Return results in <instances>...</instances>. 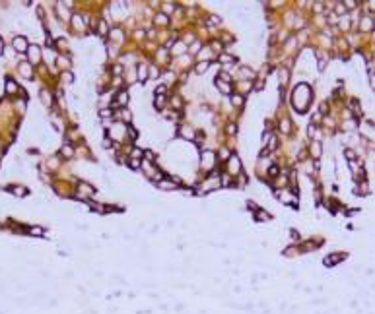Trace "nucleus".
I'll return each instance as SVG.
<instances>
[{"mask_svg": "<svg viewBox=\"0 0 375 314\" xmlns=\"http://www.w3.org/2000/svg\"><path fill=\"white\" fill-rule=\"evenodd\" d=\"M309 99H311V89H309V85L301 84V85H298V87L294 89V105H295V109H298L299 113H303V111L307 109Z\"/></svg>", "mask_w": 375, "mask_h": 314, "instance_id": "obj_1", "label": "nucleus"}, {"mask_svg": "<svg viewBox=\"0 0 375 314\" xmlns=\"http://www.w3.org/2000/svg\"><path fill=\"white\" fill-rule=\"evenodd\" d=\"M346 258V254H334V256H328V258H325L323 260V264L327 268H331V266H334V264H338V262H342V260Z\"/></svg>", "mask_w": 375, "mask_h": 314, "instance_id": "obj_2", "label": "nucleus"}, {"mask_svg": "<svg viewBox=\"0 0 375 314\" xmlns=\"http://www.w3.org/2000/svg\"><path fill=\"white\" fill-rule=\"evenodd\" d=\"M212 159H216V155L212 151H204L202 153V167H210L212 165Z\"/></svg>", "mask_w": 375, "mask_h": 314, "instance_id": "obj_3", "label": "nucleus"}, {"mask_svg": "<svg viewBox=\"0 0 375 314\" xmlns=\"http://www.w3.org/2000/svg\"><path fill=\"white\" fill-rule=\"evenodd\" d=\"M14 47L18 49V51H26V49H27L26 39H23V37H16V39H14Z\"/></svg>", "mask_w": 375, "mask_h": 314, "instance_id": "obj_4", "label": "nucleus"}, {"mask_svg": "<svg viewBox=\"0 0 375 314\" xmlns=\"http://www.w3.org/2000/svg\"><path fill=\"white\" fill-rule=\"evenodd\" d=\"M216 85L220 87V91H222V93H229V91H231V85H228L225 81H222V80H218V81H216Z\"/></svg>", "mask_w": 375, "mask_h": 314, "instance_id": "obj_5", "label": "nucleus"}, {"mask_svg": "<svg viewBox=\"0 0 375 314\" xmlns=\"http://www.w3.org/2000/svg\"><path fill=\"white\" fill-rule=\"evenodd\" d=\"M117 103L119 105H126V103H129V93L126 91H121L117 95Z\"/></svg>", "mask_w": 375, "mask_h": 314, "instance_id": "obj_6", "label": "nucleus"}, {"mask_svg": "<svg viewBox=\"0 0 375 314\" xmlns=\"http://www.w3.org/2000/svg\"><path fill=\"white\" fill-rule=\"evenodd\" d=\"M20 72H22V74H23V76H26V78H31V66L23 62L22 66H20Z\"/></svg>", "mask_w": 375, "mask_h": 314, "instance_id": "obj_7", "label": "nucleus"}, {"mask_svg": "<svg viewBox=\"0 0 375 314\" xmlns=\"http://www.w3.org/2000/svg\"><path fill=\"white\" fill-rule=\"evenodd\" d=\"M255 217H257V221H268L270 219V215L266 212H262V209H259V212L255 213Z\"/></svg>", "mask_w": 375, "mask_h": 314, "instance_id": "obj_8", "label": "nucleus"}, {"mask_svg": "<svg viewBox=\"0 0 375 314\" xmlns=\"http://www.w3.org/2000/svg\"><path fill=\"white\" fill-rule=\"evenodd\" d=\"M206 68H208V62H206V60H204V62H200V64H196V68H195V72H196V74H204V72H206Z\"/></svg>", "mask_w": 375, "mask_h": 314, "instance_id": "obj_9", "label": "nucleus"}, {"mask_svg": "<svg viewBox=\"0 0 375 314\" xmlns=\"http://www.w3.org/2000/svg\"><path fill=\"white\" fill-rule=\"evenodd\" d=\"M16 89H18V85H16L12 80H8V81H6V91H8V93H14Z\"/></svg>", "mask_w": 375, "mask_h": 314, "instance_id": "obj_10", "label": "nucleus"}, {"mask_svg": "<svg viewBox=\"0 0 375 314\" xmlns=\"http://www.w3.org/2000/svg\"><path fill=\"white\" fill-rule=\"evenodd\" d=\"M138 76H140V78H138L140 81L146 80V66H138Z\"/></svg>", "mask_w": 375, "mask_h": 314, "instance_id": "obj_11", "label": "nucleus"}, {"mask_svg": "<svg viewBox=\"0 0 375 314\" xmlns=\"http://www.w3.org/2000/svg\"><path fill=\"white\" fill-rule=\"evenodd\" d=\"M111 37H113L115 41H119V39H122V31H119V29H113L111 31Z\"/></svg>", "mask_w": 375, "mask_h": 314, "instance_id": "obj_12", "label": "nucleus"}, {"mask_svg": "<svg viewBox=\"0 0 375 314\" xmlns=\"http://www.w3.org/2000/svg\"><path fill=\"white\" fill-rule=\"evenodd\" d=\"M159 186H162V188H175V182H167V180H159Z\"/></svg>", "mask_w": 375, "mask_h": 314, "instance_id": "obj_13", "label": "nucleus"}, {"mask_svg": "<svg viewBox=\"0 0 375 314\" xmlns=\"http://www.w3.org/2000/svg\"><path fill=\"white\" fill-rule=\"evenodd\" d=\"M26 192H27V190L23 188V186H16L14 188V194H18V196H26Z\"/></svg>", "mask_w": 375, "mask_h": 314, "instance_id": "obj_14", "label": "nucleus"}, {"mask_svg": "<svg viewBox=\"0 0 375 314\" xmlns=\"http://www.w3.org/2000/svg\"><path fill=\"white\" fill-rule=\"evenodd\" d=\"M41 97H43V101H45V105H51V95H49L47 91H41Z\"/></svg>", "mask_w": 375, "mask_h": 314, "instance_id": "obj_15", "label": "nucleus"}, {"mask_svg": "<svg viewBox=\"0 0 375 314\" xmlns=\"http://www.w3.org/2000/svg\"><path fill=\"white\" fill-rule=\"evenodd\" d=\"M62 155L72 157V155H74V150H72V147H68V146H66V147H62Z\"/></svg>", "mask_w": 375, "mask_h": 314, "instance_id": "obj_16", "label": "nucleus"}, {"mask_svg": "<svg viewBox=\"0 0 375 314\" xmlns=\"http://www.w3.org/2000/svg\"><path fill=\"white\" fill-rule=\"evenodd\" d=\"M280 128H282V132H290V122H288V120H282V122H280Z\"/></svg>", "mask_w": 375, "mask_h": 314, "instance_id": "obj_17", "label": "nucleus"}, {"mask_svg": "<svg viewBox=\"0 0 375 314\" xmlns=\"http://www.w3.org/2000/svg\"><path fill=\"white\" fill-rule=\"evenodd\" d=\"M130 169H140V159H130Z\"/></svg>", "mask_w": 375, "mask_h": 314, "instance_id": "obj_18", "label": "nucleus"}, {"mask_svg": "<svg viewBox=\"0 0 375 314\" xmlns=\"http://www.w3.org/2000/svg\"><path fill=\"white\" fill-rule=\"evenodd\" d=\"M311 151H313V155H315V157H319V153H321V147H319V144H313Z\"/></svg>", "mask_w": 375, "mask_h": 314, "instance_id": "obj_19", "label": "nucleus"}, {"mask_svg": "<svg viewBox=\"0 0 375 314\" xmlns=\"http://www.w3.org/2000/svg\"><path fill=\"white\" fill-rule=\"evenodd\" d=\"M181 51L185 52V51H187V47H185V45H177V47H175V55H181Z\"/></svg>", "mask_w": 375, "mask_h": 314, "instance_id": "obj_20", "label": "nucleus"}, {"mask_svg": "<svg viewBox=\"0 0 375 314\" xmlns=\"http://www.w3.org/2000/svg\"><path fill=\"white\" fill-rule=\"evenodd\" d=\"M241 103H243L241 95H233V105H241Z\"/></svg>", "mask_w": 375, "mask_h": 314, "instance_id": "obj_21", "label": "nucleus"}, {"mask_svg": "<svg viewBox=\"0 0 375 314\" xmlns=\"http://www.w3.org/2000/svg\"><path fill=\"white\" fill-rule=\"evenodd\" d=\"M156 22H158V23H167V18H165L163 14H159L158 18H156Z\"/></svg>", "mask_w": 375, "mask_h": 314, "instance_id": "obj_22", "label": "nucleus"}, {"mask_svg": "<svg viewBox=\"0 0 375 314\" xmlns=\"http://www.w3.org/2000/svg\"><path fill=\"white\" fill-rule=\"evenodd\" d=\"M29 233H31V235H43V229H39V227H33V229H29Z\"/></svg>", "mask_w": 375, "mask_h": 314, "instance_id": "obj_23", "label": "nucleus"}, {"mask_svg": "<svg viewBox=\"0 0 375 314\" xmlns=\"http://www.w3.org/2000/svg\"><path fill=\"white\" fill-rule=\"evenodd\" d=\"M156 107H158V109L163 107V97H156Z\"/></svg>", "mask_w": 375, "mask_h": 314, "instance_id": "obj_24", "label": "nucleus"}, {"mask_svg": "<svg viewBox=\"0 0 375 314\" xmlns=\"http://www.w3.org/2000/svg\"><path fill=\"white\" fill-rule=\"evenodd\" d=\"M371 27V22L369 19H364V23H361V29H369Z\"/></svg>", "mask_w": 375, "mask_h": 314, "instance_id": "obj_25", "label": "nucleus"}, {"mask_svg": "<svg viewBox=\"0 0 375 314\" xmlns=\"http://www.w3.org/2000/svg\"><path fill=\"white\" fill-rule=\"evenodd\" d=\"M37 52H39V51H37V47H31V58H33V60H37Z\"/></svg>", "mask_w": 375, "mask_h": 314, "instance_id": "obj_26", "label": "nucleus"}, {"mask_svg": "<svg viewBox=\"0 0 375 314\" xmlns=\"http://www.w3.org/2000/svg\"><path fill=\"white\" fill-rule=\"evenodd\" d=\"M140 155H142V150H134L132 151V159H138Z\"/></svg>", "mask_w": 375, "mask_h": 314, "instance_id": "obj_27", "label": "nucleus"}, {"mask_svg": "<svg viewBox=\"0 0 375 314\" xmlns=\"http://www.w3.org/2000/svg\"><path fill=\"white\" fill-rule=\"evenodd\" d=\"M150 76H152V78H158V76H159V72H158L156 68H152V70H150Z\"/></svg>", "mask_w": 375, "mask_h": 314, "instance_id": "obj_28", "label": "nucleus"}, {"mask_svg": "<svg viewBox=\"0 0 375 314\" xmlns=\"http://www.w3.org/2000/svg\"><path fill=\"white\" fill-rule=\"evenodd\" d=\"M228 132H229V134H235V124H229L228 126Z\"/></svg>", "mask_w": 375, "mask_h": 314, "instance_id": "obj_29", "label": "nucleus"}, {"mask_svg": "<svg viewBox=\"0 0 375 314\" xmlns=\"http://www.w3.org/2000/svg\"><path fill=\"white\" fill-rule=\"evenodd\" d=\"M103 147H111V138H107V140H103Z\"/></svg>", "mask_w": 375, "mask_h": 314, "instance_id": "obj_30", "label": "nucleus"}, {"mask_svg": "<svg viewBox=\"0 0 375 314\" xmlns=\"http://www.w3.org/2000/svg\"><path fill=\"white\" fill-rule=\"evenodd\" d=\"M173 6H175V4H165V8H163V10H165V12H171Z\"/></svg>", "mask_w": 375, "mask_h": 314, "instance_id": "obj_31", "label": "nucleus"}, {"mask_svg": "<svg viewBox=\"0 0 375 314\" xmlns=\"http://www.w3.org/2000/svg\"><path fill=\"white\" fill-rule=\"evenodd\" d=\"M268 173H270V175H278V167H270Z\"/></svg>", "mask_w": 375, "mask_h": 314, "instance_id": "obj_32", "label": "nucleus"}, {"mask_svg": "<svg viewBox=\"0 0 375 314\" xmlns=\"http://www.w3.org/2000/svg\"><path fill=\"white\" fill-rule=\"evenodd\" d=\"M2 49H4V43H2V39H0V55H2Z\"/></svg>", "mask_w": 375, "mask_h": 314, "instance_id": "obj_33", "label": "nucleus"}]
</instances>
